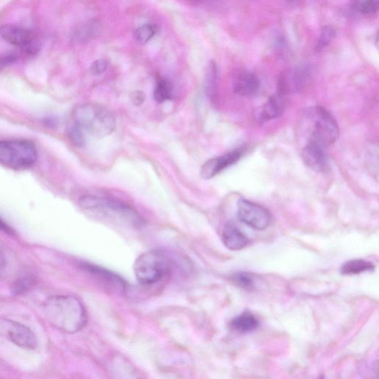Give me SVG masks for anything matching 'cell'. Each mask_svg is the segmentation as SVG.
<instances>
[{"label":"cell","mask_w":379,"mask_h":379,"mask_svg":"<svg viewBox=\"0 0 379 379\" xmlns=\"http://www.w3.org/2000/svg\"><path fill=\"white\" fill-rule=\"evenodd\" d=\"M43 312L52 327L64 333H77L87 323V310L82 301L71 295L47 299L43 303Z\"/></svg>","instance_id":"6da1fadb"},{"label":"cell","mask_w":379,"mask_h":379,"mask_svg":"<svg viewBox=\"0 0 379 379\" xmlns=\"http://www.w3.org/2000/svg\"><path fill=\"white\" fill-rule=\"evenodd\" d=\"M73 121V124L96 138L111 135L116 128V120L111 111L97 104L87 103L76 108Z\"/></svg>","instance_id":"7a4b0ae2"},{"label":"cell","mask_w":379,"mask_h":379,"mask_svg":"<svg viewBox=\"0 0 379 379\" xmlns=\"http://www.w3.org/2000/svg\"><path fill=\"white\" fill-rule=\"evenodd\" d=\"M173 262L163 251L152 250L141 253L136 260L134 271L138 282L145 286H154L168 277Z\"/></svg>","instance_id":"3957f363"},{"label":"cell","mask_w":379,"mask_h":379,"mask_svg":"<svg viewBox=\"0 0 379 379\" xmlns=\"http://www.w3.org/2000/svg\"><path fill=\"white\" fill-rule=\"evenodd\" d=\"M79 204L83 209L97 211L134 227L143 224V220L131 207L109 198L84 196L80 198Z\"/></svg>","instance_id":"277c9868"},{"label":"cell","mask_w":379,"mask_h":379,"mask_svg":"<svg viewBox=\"0 0 379 379\" xmlns=\"http://www.w3.org/2000/svg\"><path fill=\"white\" fill-rule=\"evenodd\" d=\"M38 157L32 141L27 139L0 140V164L20 170L34 165Z\"/></svg>","instance_id":"5b68a950"},{"label":"cell","mask_w":379,"mask_h":379,"mask_svg":"<svg viewBox=\"0 0 379 379\" xmlns=\"http://www.w3.org/2000/svg\"><path fill=\"white\" fill-rule=\"evenodd\" d=\"M312 126L308 139L316 140L326 146L335 143L339 137V128L335 118L325 108L316 106L309 113Z\"/></svg>","instance_id":"8992f818"},{"label":"cell","mask_w":379,"mask_h":379,"mask_svg":"<svg viewBox=\"0 0 379 379\" xmlns=\"http://www.w3.org/2000/svg\"><path fill=\"white\" fill-rule=\"evenodd\" d=\"M0 334L21 348L34 349L37 347V339L34 332L21 322L0 319Z\"/></svg>","instance_id":"52a82bcc"},{"label":"cell","mask_w":379,"mask_h":379,"mask_svg":"<svg viewBox=\"0 0 379 379\" xmlns=\"http://www.w3.org/2000/svg\"><path fill=\"white\" fill-rule=\"evenodd\" d=\"M238 217L243 223L257 231L266 230L271 222V215L266 208L244 198L238 203Z\"/></svg>","instance_id":"ba28073f"},{"label":"cell","mask_w":379,"mask_h":379,"mask_svg":"<svg viewBox=\"0 0 379 379\" xmlns=\"http://www.w3.org/2000/svg\"><path fill=\"white\" fill-rule=\"evenodd\" d=\"M0 35L9 44L20 47L23 53L30 54L36 52L38 45L35 35L27 28L6 24L0 27Z\"/></svg>","instance_id":"9c48e42d"},{"label":"cell","mask_w":379,"mask_h":379,"mask_svg":"<svg viewBox=\"0 0 379 379\" xmlns=\"http://www.w3.org/2000/svg\"><path fill=\"white\" fill-rule=\"evenodd\" d=\"M310 75V69L306 65L284 71L279 78L277 93L286 97L290 93L298 92L308 84Z\"/></svg>","instance_id":"30bf717a"},{"label":"cell","mask_w":379,"mask_h":379,"mask_svg":"<svg viewBox=\"0 0 379 379\" xmlns=\"http://www.w3.org/2000/svg\"><path fill=\"white\" fill-rule=\"evenodd\" d=\"M328 146L321 142L308 139L302 150V159L304 163L317 172H325L329 167Z\"/></svg>","instance_id":"8fae6325"},{"label":"cell","mask_w":379,"mask_h":379,"mask_svg":"<svg viewBox=\"0 0 379 379\" xmlns=\"http://www.w3.org/2000/svg\"><path fill=\"white\" fill-rule=\"evenodd\" d=\"M242 150L237 149L220 157L211 159L203 165L201 176L210 179L219 174L225 169L236 164L242 157Z\"/></svg>","instance_id":"7c38bea8"},{"label":"cell","mask_w":379,"mask_h":379,"mask_svg":"<svg viewBox=\"0 0 379 379\" xmlns=\"http://www.w3.org/2000/svg\"><path fill=\"white\" fill-rule=\"evenodd\" d=\"M81 267L97 278L108 288L122 292L126 291V283L117 275L93 264L81 263Z\"/></svg>","instance_id":"4fadbf2b"},{"label":"cell","mask_w":379,"mask_h":379,"mask_svg":"<svg viewBox=\"0 0 379 379\" xmlns=\"http://www.w3.org/2000/svg\"><path fill=\"white\" fill-rule=\"evenodd\" d=\"M261 82L257 75L249 71H244L237 76L233 84V91L242 97H253L257 94Z\"/></svg>","instance_id":"5bb4252c"},{"label":"cell","mask_w":379,"mask_h":379,"mask_svg":"<svg viewBox=\"0 0 379 379\" xmlns=\"http://www.w3.org/2000/svg\"><path fill=\"white\" fill-rule=\"evenodd\" d=\"M286 97L279 93L273 95L260 108L258 113V119L263 122L280 117L286 108Z\"/></svg>","instance_id":"9a60e30c"},{"label":"cell","mask_w":379,"mask_h":379,"mask_svg":"<svg viewBox=\"0 0 379 379\" xmlns=\"http://www.w3.org/2000/svg\"><path fill=\"white\" fill-rule=\"evenodd\" d=\"M222 240L227 249L240 251L249 243V240L235 225L227 223L222 231Z\"/></svg>","instance_id":"2e32d148"},{"label":"cell","mask_w":379,"mask_h":379,"mask_svg":"<svg viewBox=\"0 0 379 379\" xmlns=\"http://www.w3.org/2000/svg\"><path fill=\"white\" fill-rule=\"evenodd\" d=\"M260 322L251 312H244L231 321V328L242 334L249 333L259 327Z\"/></svg>","instance_id":"e0dca14e"},{"label":"cell","mask_w":379,"mask_h":379,"mask_svg":"<svg viewBox=\"0 0 379 379\" xmlns=\"http://www.w3.org/2000/svg\"><path fill=\"white\" fill-rule=\"evenodd\" d=\"M375 265L364 260H352L343 264L341 273L343 275H358L365 272H373Z\"/></svg>","instance_id":"ac0fdd59"},{"label":"cell","mask_w":379,"mask_h":379,"mask_svg":"<svg viewBox=\"0 0 379 379\" xmlns=\"http://www.w3.org/2000/svg\"><path fill=\"white\" fill-rule=\"evenodd\" d=\"M36 278L33 274L25 273L17 277L10 287L12 295L21 296L30 291L35 286Z\"/></svg>","instance_id":"d6986e66"},{"label":"cell","mask_w":379,"mask_h":379,"mask_svg":"<svg viewBox=\"0 0 379 379\" xmlns=\"http://www.w3.org/2000/svg\"><path fill=\"white\" fill-rule=\"evenodd\" d=\"M217 74L216 65L214 62H211L208 65L206 71L205 88L207 96L211 100H214L216 95Z\"/></svg>","instance_id":"ffe728a7"},{"label":"cell","mask_w":379,"mask_h":379,"mask_svg":"<svg viewBox=\"0 0 379 379\" xmlns=\"http://www.w3.org/2000/svg\"><path fill=\"white\" fill-rule=\"evenodd\" d=\"M154 96L159 103L172 99V85L164 78H159L154 89Z\"/></svg>","instance_id":"44dd1931"},{"label":"cell","mask_w":379,"mask_h":379,"mask_svg":"<svg viewBox=\"0 0 379 379\" xmlns=\"http://www.w3.org/2000/svg\"><path fill=\"white\" fill-rule=\"evenodd\" d=\"M335 37L336 31L333 27L327 25L322 27L316 44V51L321 52L323 51L334 41Z\"/></svg>","instance_id":"7402d4cb"},{"label":"cell","mask_w":379,"mask_h":379,"mask_svg":"<svg viewBox=\"0 0 379 379\" xmlns=\"http://www.w3.org/2000/svg\"><path fill=\"white\" fill-rule=\"evenodd\" d=\"M378 1H354L350 3V8L356 13L364 15H374L378 11Z\"/></svg>","instance_id":"603a6c76"},{"label":"cell","mask_w":379,"mask_h":379,"mask_svg":"<svg viewBox=\"0 0 379 379\" xmlns=\"http://www.w3.org/2000/svg\"><path fill=\"white\" fill-rule=\"evenodd\" d=\"M155 34V27L152 25L146 24L137 28L135 36L139 43L144 45L152 39Z\"/></svg>","instance_id":"cb8c5ba5"},{"label":"cell","mask_w":379,"mask_h":379,"mask_svg":"<svg viewBox=\"0 0 379 379\" xmlns=\"http://www.w3.org/2000/svg\"><path fill=\"white\" fill-rule=\"evenodd\" d=\"M233 280L236 283L237 286L245 289H251L254 286V280L251 275L240 272L236 273L233 276Z\"/></svg>","instance_id":"d4e9b609"},{"label":"cell","mask_w":379,"mask_h":379,"mask_svg":"<svg viewBox=\"0 0 379 379\" xmlns=\"http://www.w3.org/2000/svg\"><path fill=\"white\" fill-rule=\"evenodd\" d=\"M69 137L76 146L81 148L84 146V137L82 130L78 126L72 124L69 130Z\"/></svg>","instance_id":"484cf974"},{"label":"cell","mask_w":379,"mask_h":379,"mask_svg":"<svg viewBox=\"0 0 379 379\" xmlns=\"http://www.w3.org/2000/svg\"><path fill=\"white\" fill-rule=\"evenodd\" d=\"M108 67V62L105 59L95 61L91 67V72L93 75H100L105 72Z\"/></svg>","instance_id":"4316f807"},{"label":"cell","mask_w":379,"mask_h":379,"mask_svg":"<svg viewBox=\"0 0 379 379\" xmlns=\"http://www.w3.org/2000/svg\"><path fill=\"white\" fill-rule=\"evenodd\" d=\"M18 59L15 54H8L0 56V71L8 67V65L14 64Z\"/></svg>","instance_id":"83f0119b"},{"label":"cell","mask_w":379,"mask_h":379,"mask_svg":"<svg viewBox=\"0 0 379 379\" xmlns=\"http://www.w3.org/2000/svg\"><path fill=\"white\" fill-rule=\"evenodd\" d=\"M9 260L8 255L3 249H0V280L5 276L8 271Z\"/></svg>","instance_id":"f1b7e54d"},{"label":"cell","mask_w":379,"mask_h":379,"mask_svg":"<svg viewBox=\"0 0 379 379\" xmlns=\"http://www.w3.org/2000/svg\"><path fill=\"white\" fill-rule=\"evenodd\" d=\"M133 104L135 106H141L146 100V95L143 92L136 91L131 94L130 96Z\"/></svg>","instance_id":"f546056e"},{"label":"cell","mask_w":379,"mask_h":379,"mask_svg":"<svg viewBox=\"0 0 379 379\" xmlns=\"http://www.w3.org/2000/svg\"><path fill=\"white\" fill-rule=\"evenodd\" d=\"M0 231L9 235H14V231L12 227L5 222L1 218H0Z\"/></svg>","instance_id":"4dcf8cb0"},{"label":"cell","mask_w":379,"mask_h":379,"mask_svg":"<svg viewBox=\"0 0 379 379\" xmlns=\"http://www.w3.org/2000/svg\"><path fill=\"white\" fill-rule=\"evenodd\" d=\"M317 379H325V377L324 376H320Z\"/></svg>","instance_id":"1f68e13d"}]
</instances>
